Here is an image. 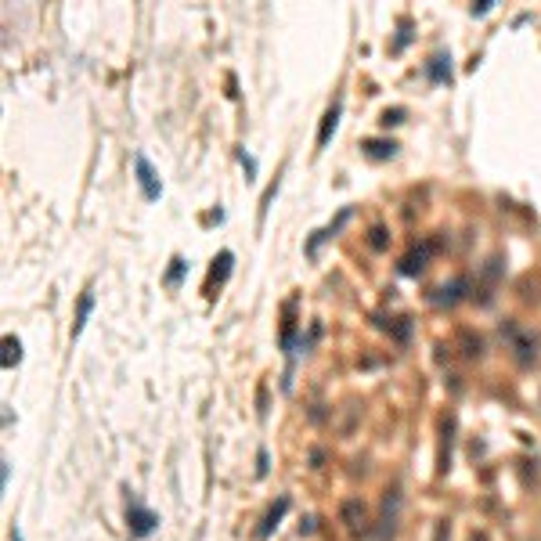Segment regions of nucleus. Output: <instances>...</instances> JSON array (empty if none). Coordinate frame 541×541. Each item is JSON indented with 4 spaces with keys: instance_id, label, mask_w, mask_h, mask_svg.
Segmentation results:
<instances>
[{
    "instance_id": "nucleus-1",
    "label": "nucleus",
    "mask_w": 541,
    "mask_h": 541,
    "mask_svg": "<svg viewBox=\"0 0 541 541\" xmlns=\"http://www.w3.org/2000/svg\"><path fill=\"white\" fill-rule=\"evenodd\" d=\"M401 505H404V498H401V487H390V491L383 494V509H379V523H375V537H379V541H390V537L397 534Z\"/></svg>"
},
{
    "instance_id": "nucleus-2",
    "label": "nucleus",
    "mask_w": 541,
    "mask_h": 541,
    "mask_svg": "<svg viewBox=\"0 0 541 541\" xmlns=\"http://www.w3.org/2000/svg\"><path fill=\"white\" fill-rule=\"evenodd\" d=\"M155 527H159V516L148 505H141V498L130 494V502H126V530H130V537H148Z\"/></svg>"
},
{
    "instance_id": "nucleus-3",
    "label": "nucleus",
    "mask_w": 541,
    "mask_h": 541,
    "mask_svg": "<svg viewBox=\"0 0 541 541\" xmlns=\"http://www.w3.org/2000/svg\"><path fill=\"white\" fill-rule=\"evenodd\" d=\"M502 336L513 343V354H516L520 365H534V358H537V343H534V336H527L516 322H505V325H502Z\"/></svg>"
},
{
    "instance_id": "nucleus-4",
    "label": "nucleus",
    "mask_w": 541,
    "mask_h": 541,
    "mask_svg": "<svg viewBox=\"0 0 541 541\" xmlns=\"http://www.w3.org/2000/svg\"><path fill=\"white\" fill-rule=\"evenodd\" d=\"M134 174H138V184H141V195L148 202H159V195H163V184H159L155 170L145 155H134Z\"/></svg>"
},
{
    "instance_id": "nucleus-5",
    "label": "nucleus",
    "mask_w": 541,
    "mask_h": 541,
    "mask_svg": "<svg viewBox=\"0 0 541 541\" xmlns=\"http://www.w3.org/2000/svg\"><path fill=\"white\" fill-rule=\"evenodd\" d=\"M339 516H343V523H346L350 534L368 530V509H365V502H358V498H346L343 509H339Z\"/></svg>"
},
{
    "instance_id": "nucleus-6",
    "label": "nucleus",
    "mask_w": 541,
    "mask_h": 541,
    "mask_svg": "<svg viewBox=\"0 0 541 541\" xmlns=\"http://www.w3.org/2000/svg\"><path fill=\"white\" fill-rule=\"evenodd\" d=\"M231 267H235V253L231 249H220L217 260H213V267H209V296H217L213 289H220V285L231 278Z\"/></svg>"
},
{
    "instance_id": "nucleus-7",
    "label": "nucleus",
    "mask_w": 541,
    "mask_h": 541,
    "mask_svg": "<svg viewBox=\"0 0 541 541\" xmlns=\"http://www.w3.org/2000/svg\"><path fill=\"white\" fill-rule=\"evenodd\" d=\"M466 289H469V278H455L448 285H440V289H433V303L437 307H455L458 300H466Z\"/></svg>"
},
{
    "instance_id": "nucleus-8",
    "label": "nucleus",
    "mask_w": 541,
    "mask_h": 541,
    "mask_svg": "<svg viewBox=\"0 0 541 541\" xmlns=\"http://www.w3.org/2000/svg\"><path fill=\"white\" fill-rule=\"evenodd\" d=\"M430 253H437V242L433 238H426L423 245H415L408 253V257L401 260V274H419L423 267H426V260H430Z\"/></svg>"
},
{
    "instance_id": "nucleus-9",
    "label": "nucleus",
    "mask_w": 541,
    "mask_h": 541,
    "mask_svg": "<svg viewBox=\"0 0 541 541\" xmlns=\"http://www.w3.org/2000/svg\"><path fill=\"white\" fill-rule=\"evenodd\" d=\"M397 141L394 138H368V141H361V152L372 159V163H383V159H394L397 155Z\"/></svg>"
},
{
    "instance_id": "nucleus-10",
    "label": "nucleus",
    "mask_w": 541,
    "mask_h": 541,
    "mask_svg": "<svg viewBox=\"0 0 541 541\" xmlns=\"http://www.w3.org/2000/svg\"><path fill=\"white\" fill-rule=\"evenodd\" d=\"M285 513H289V498L281 494V498H278V502L267 509V516L260 520V527H257V537H271V534L278 530V523H281V516H285Z\"/></svg>"
},
{
    "instance_id": "nucleus-11",
    "label": "nucleus",
    "mask_w": 541,
    "mask_h": 541,
    "mask_svg": "<svg viewBox=\"0 0 541 541\" xmlns=\"http://www.w3.org/2000/svg\"><path fill=\"white\" fill-rule=\"evenodd\" d=\"M426 76L433 83H451V54L448 51H437L430 61H426Z\"/></svg>"
},
{
    "instance_id": "nucleus-12",
    "label": "nucleus",
    "mask_w": 541,
    "mask_h": 541,
    "mask_svg": "<svg viewBox=\"0 0 541 541\" xmlns=\"http://www.w3.org/2000/svg\"><path fill=\"white\" fill-rule=\"evenodd\" d=\"M339 116H343V105H339V102H336V105H329V112L322 116V126H317V148H325V145L332 141L336 126H339Z\"/></svg>"
},
{
    "instance_id": "nucleus-13",
    "label": "nucleus",
    "mask_w": 541,
    "mask_h": 541,
    "mask_svg": "<svg viewBox=\"0 0 541 541\" xmlns=\"http://www.w3.org/2000/svg\"><path fill=\"white\" fill-rule=\"evenodd\" d=\"M90 310H94V289H87V293L80 296V303H76V322H73V339H80V332L87 329V322H90Z\"/></svg>"
},
{
    "instance_id": "nucleus-14",
    "label": "nucleus",
    "mask_w": 541,
    "mask_h": 541,
    "mask_svg": "<svg viewBox=\"0 0 541 541\" xmlns=\"http://www.w3.org/2000/svg\"><path fill=\"white\" fill-rule=\"evenodd\" d=\"M444 444H440V473H448L451 469V440H455V415L444 419Z\"/></svg>"
},
{
    "instance_id": "nucleus-15",
    "label": "nucleus",
    "mask_w": 541,
    "mask_h": 541,
    "mask_svg": "<svg viewBox=\"0 0 541 541\" xmlns=\"http://www.w3.org/2000/svg\"><path fill=\"white\" fill-rule=\"evenodd\" d=\"M22 361V343L15 336H4V368H15Z\"/></svg>"
},
{
    "instance_id": "nucleus-16",
    "label": "nucleus",
    "mask_w": 541,
    "mask_h": 541,
    "mask_svg": "<svg viewBox=\"0 0 541 541\" xmlns=\"http://www.w3.org/2000/svg\"><path fill=\"white\" fill-rule=\"evenodd\" d=\"M184 271H188V260L184 257H174L170 260V271H166V285H170V289H177V285L184 281Z\"/></svg>"
},
{
    "instance_id": "nucleus-17",
    "label": "nucleus",
    "mask_w": 541,
    "mask_h": 541,
    "mask_svg": "<svg viewBox=\"0 0 541 541\" xmlns=\"http://www.w3.org/2000/svg\"><path fill=\"white\" fill-rule=\"evenodd\" d=\"M293 343H296V322H293V317H285V322H281V350H285V354H293Z\"/></svg>"
},
{
    "instance_id": "nucleus-18",
    "label": "nucleus",
    "mask_w": 541,
    "mask_h": 541,
    "mask_svg": "<svg viewBox=\"0 0 541 541\" xmlns=\"http://www.w3.org/2000/svg\"><path fill=\"white\" fill-rule=\"evenodd\" d=\"M278 184H281V177H274V181L267 184V192H264V199H260V224L267 220V209H271V202H274V195H278Z\"/></svg>"
},
{
    "instance_id": "nucleus-19",
    "label": "nucleus",
    "mask_w": 541,
    "mask_h": 541,
    "mask_svg": "<svg viewBox=\"0 0 541 541\" xmlns=\"http://www.w3.org/2000/svg\"><path fill=\"white\" fill-rule=\"evenodd\" d=\"M368 245H372L375 253H383V249H387V228H383V224H375V228L368 231Z\"/></svg>"
},
{
    "instance_id": "nucleus-20",
    "label": "nucleus",
    "mask_w": 541,
    "mask_h": 541,
    "mask_svg": "<svg viewBox=\"0 0 541 541\" xmlns=\"http://www.w3.org/2000/svg\"><path fill=\"white\" fill-rule=\"evenodd\" d=\"M462 343H466V358H480L484 354V343H480V336H469V332H462Z\"/></svg>"
},
{
    "instance_id": "nucleus-21",
    "label": "nucleus",
    "mask_w": 541,
    "mask_h": 541,
    "mask_svg": "<svg viewBox=\"0 0 541 541\" xmlns=\"http://www.w3.org/2000/svg\"><path fill=\"white\" fill-rule=\"evenodd\" d=\"M404 116H408V109H387L379 123H383V126H401V123H404Z\"/></svg>"
},
{
    "instance_id": "nucleus-22",
    "label": "nucleus",
    "mask_w": 541,
    "mask_h": 541,
    "mask_svg": "<svg viewBox=\"0 0 541 541\" xmlns=\"http://www.w3.org/2000/svg\"><path fill=\"white\" fill-rule=\"evenodd\" d=\"M238 163H242V170H245V181L257 177V159H253L249 152H238Z\"/></svg>"
},
{
    "instance_id": "nucleus-23",
    "label": "nucleus",
    "mask_w": 541,
    "mask_h": 541,
    "mask_svg": "<svg viewBox=\"0 0 541 541\" xmlns=\"http://www.w3.org/2000/svg\"><path fill=\"white\" fill-rule=\"evenodd\" d=\"M257 476H267V451H257Z\"/></svg>"
},
{
    "instance_id": "nucleus-24",
    "label": "nucleus",
    "mask_w": 541,
    "mask_h": 541,
    "mask_svg": "<svg viewBox=\"0 0 541 541\" xmlns=\"http://www.w3.org/2000/svg\"><path fill=\"white\" fill-rule=\"evenodd\" d=\"M494 8V0H480V4H473V15H487Z\"/></svg>"
},
{
    "instance_id": "nucleus-25",
    "label": "nucleus",
    "mask_w": 541,
    "mask_h": 541,
    "mask_svg": "<svg viewBox=\"0 0 541 541\" xmlns=\"http://www.w3.org/2000/svg\"><path fill=\"white\" fill-rule=\"evenodd\" d=\"M8 476H11V462L4 458V462H0V484H4V487H8Z\"/></svg>"
},
{
    "instance_id": "nucleus-26",
    "label": "nucleus",
    "mask_w": 541,
    "mask_h": 541,
    "mask_svg": "<svg viewBox=\"0 0 541 541\" xmlns=\"http://www.w3.org/2000/svg\"><path fill=\"white\" fill-rule=\"evenodd\" d=\"M314 523H317V520H314V516H307V520L300 523V534H314Z\"/></svg>"
},
{
    "instance_id": "nucleus-27",
    "label": "nucleus",
    "mask_w": 541,
    "mask_h": 541,
    "mask_svg": "<svg viewBox=\"0 0 541 541\" xmlns=\"http://www.w3.org/2000/svg\"><path fill=\"white\" fill-rule=\"evenodd\" d=\"M15 541H22V537H18V534H15Z\"/></svg>"
}]
</instances>
